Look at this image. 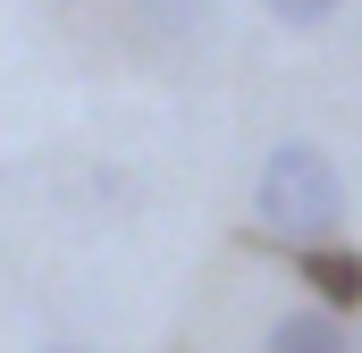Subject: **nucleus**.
<instances>
[{
    "instance_id": "1",
    "label": "nucleus",
    "mask_w": 362,
    "mask_h": 353,
    "mask_svg": "<svg viewBox=\"0 0 362 353\" xmlns=\"http://www.w3.org/2000/svg\"><path fill=\"white\" fill-rule=\"evenodd\" d=\"M253 210L286 244H320V236L346 227V176H337V160L320 143H278L262 160V176H253Z\"/></svg>"
},
{
    "instance_id": "4",
    "label": "nucleus",
    "mask_w": 362,
    "mask_h": 353,
    "mask_svg": "<svg viewBox=\"0 0 362 353\" xmlns=\"http://www.w3.org/2000/svg\"><path fill=\"white\" fill-rule=\"evenodd\" d=\"M262 8H270L278 25H295V34H303V25H329V17H337L346 0H262Z\"/></svg>"
},
{
    "instance_id": "2",
    "label": "nucleus",
    "mask_w": 362,
    "mask_h": 353,
    "mask_svg": "<svg viewBox=\"0 0 362 353\" xmlns=\"http://www.w3.org/2000/svg\"><path fill=\"white\" fill-rule=\"evenodd\" d=\"M295 269H303V286L329 303V311H362V253L354 244H295Z\"/></svg>"
},
{
    "instance_id": "3",
    "label": "nucleus",
    "mask_w": 362,
    "mask_h": 353,
    "mask_svg": "<svg viewBox=\"0 0 362 353\" xmlns=\"http://www.w3.org/2000/svg\"><path fill=\"white\" fill-rule=\"evenodd\" d=\"M262 353H354V337H346V311L312 303V311H286V320H270Z\"/></svg>"
}]
</instances>
